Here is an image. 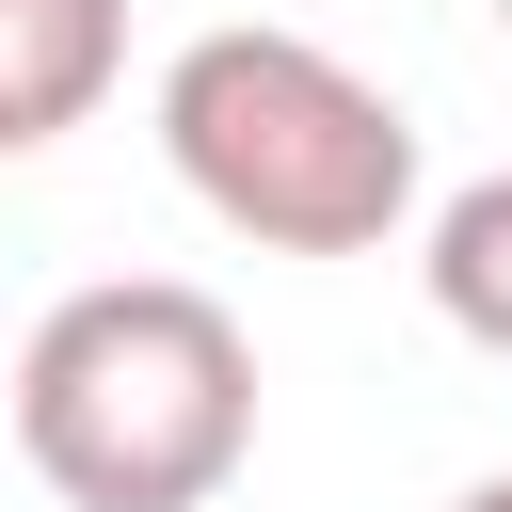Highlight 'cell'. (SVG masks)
I'll use <instances>...</instances> for the list:
<instances>
[{
    "label": "cell",
    "mask_w": 512,
    "mask_h": 512,
    "mask_svg": "<svg viewBox=\"0 0 512 512\" xmlns=\"http://www.w3.org/2000/svg\"><path fill=\"white\" fill-rule=\"evenodd\" d=\"M160 160L256 256H384L416 224V112L272 16H224L160 64Z\"/></svg>",
    "instance_id": "7a4b0ae2"
},
{
    "label": "cell",
    "mask_w": 512,
    "mask_h": 512,
    "mask_svg": "<svg viewBox=\"0 0 512 512\" xmlns=\"http://www.w3.org/2000/svg\"><path fill=\"white\" fill-rule=\"evenodd\" d=\"M416 288H432V320H448L464 352L512 368V176H464V192L416 224Z\"/></svg>",
    "instance_id": "277c9868"
},
{
    "label": "cell",
    "mask_w": 512,
    "mask_h": 512,
    "mask_svg": "<svg viewBox=\"0 0 512 512\" xmlns=\"http://www.w3.org/2000/svg\"><path fill=\"white\" fill-rule=\"evenodd\" d=\"M0 160H16V144H0Z\"/></svg>",
    "instance_id": "8992f818"
},
{
    "label": "cell",
    "mask_w": 512,
    "mask_h": 512,
    "mask_svg": "<svg viewBox=\"0 0 512 512\" xmlns=\"http://www.w3.org/2000/svg\"><path fill=\"white\" fill-rule=\"evenodd\" d=\"M16 448L64 512H208L256 464V336L192 272H96L16 352Z\"/></svg>",
    "instance_id": "6da1fadb"
},
{
    "label": "cell",
    "mask_w": 512,
    "mask_h": 512,
    "mask_svg": "<svg viewBox=\"0 0 512 512\" xmlns=\"http://www.w3.org/2000/svg\"><path fill=\"white\" fill-rule=\"evenodd\" d=\"M448 512H512V464H496V480H464V496H448Z\"/></svg>",
    "instance_id": "5b68a950"
},
{
    "label": "cell",
    "mask_w": 512,
    "mask_h": 512,
    "mask_svg": "<svg viewBox=\"0 0 512 512\" xmlns=\"http://www.w3.org/2000/svg\"><path fill=\"white\" fill-rule=\"evenodd\" d=\"M128 80V0H0V144H64L96 128Z\"/></svg>",
    "instance_id": "3957f363"
}]
</instances>
